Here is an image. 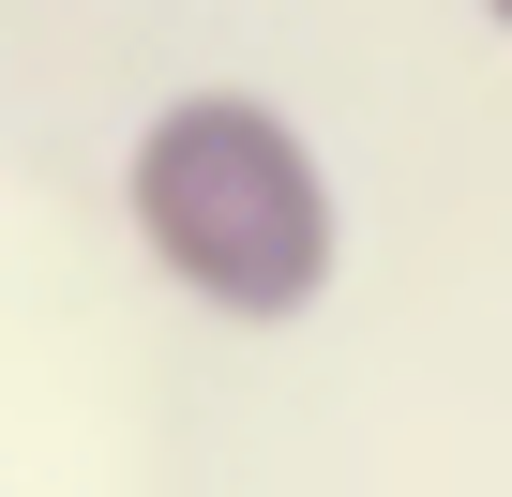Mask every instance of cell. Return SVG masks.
<instances>
[{
	"label": "cell",
	"instance_id": "cell-1",
	"mask_svg": "<svg viewBox=\"0 0 512 497\" xmlns=\"http://www.w3.org/2000/svg\"><path fill=\"white\" fill-rule=\"evenodd\" d=\"M121 226L136 257L226 317V332H302L332 287H347V196H332V151L272 106V91H166L136 136H121Z\"/></svg>",
	"mask_w": 512,
	"mask_h": 497
},
{
	"label": "cell",
	"instance_id": "cell-2",
	"mask_svg": "<svg viewBox=\"0 0 512 497\" xmlns=\"http://www.w3.org/2000/svg\"><path fill=\"white\" fill-rule=\"evenodd\" d=\"M482 16H497V31H512V0H482Z\"/></svg>",
	"mask_w": 512,
	"mask_h": 497
}]
</instances>
